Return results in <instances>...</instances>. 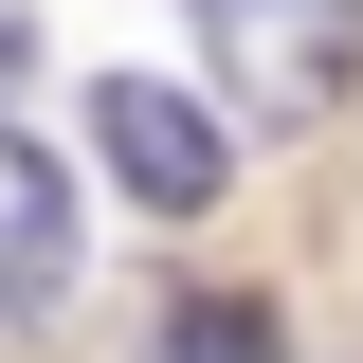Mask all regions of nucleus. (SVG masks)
Here are the masks:
<instances>
[{"label": "nucleus", "instance_id": "f257e3e1", "mask_svg": "<svg viewBox=\"0 0 363 363\" xmlns=\"http://www.w3.org/2000/svg\"><path fill=\"white\" fill-rule=\"evenodd\" d=\"M182 18H200L236 109H327L345 55H363V0H182Z\"/></svg>", "mask_w": 363, "mask_h": 363}, {"label": "nucleus", "instance_id": "f03ea898", "mask_svg": "<svg viewBox=\"0 0 363 363\" xmlns=\"http://www.w3.org/2000/svg\"><path fill=\"white\" fill-rule=\"evenodd\" d=\"M91 145H109V182H128L145 218H200V200L236 182L218 109H200V91H164V73H109V91H91Z\"/></svg>", "mask_w": 363, "mask_h": 363}, {"label": "nucleus", "instance_id": "7ed1b4c3", "mask_svg": "<svg viewBox=\"0 0 363 363\" xmlns=\"http://www.w3.org/2000/svg\"><path fill=\"white\" fill-rule=\"evenodd\" d=\"M55 272H73V182H55L37 145L0 128V309H37Z\"/></svg>", "mask_w": 363, "mask_h": 363}, {"label": "nucleus", "instance_id": "20e7f679", "mask_svg": "<svg viewBox=\"0 0 363 363\" xmlns=\"http://www.w3.org/2000/svg\"><path fill=\"white\" fill-rule=\"evenodd\" d=\"M164 363H291V327H272L255 291H182V327H164Z\"/></svg>", "mask_w": 363, "mask_h": 363}, {"label": "nucleus", "instance_id": "39448f33", "mask_svg": "<svg viewBox=\"0 0 363 363\" xmlns=\"http://www.w3.org/2000/svg\"><path fill=\"white\" fill-rule=\"evenodd\" d=\"M0 73H18V18H0Z\"/></svg>", "mask_w": 363, "mask_h": 363}]
</instances>
